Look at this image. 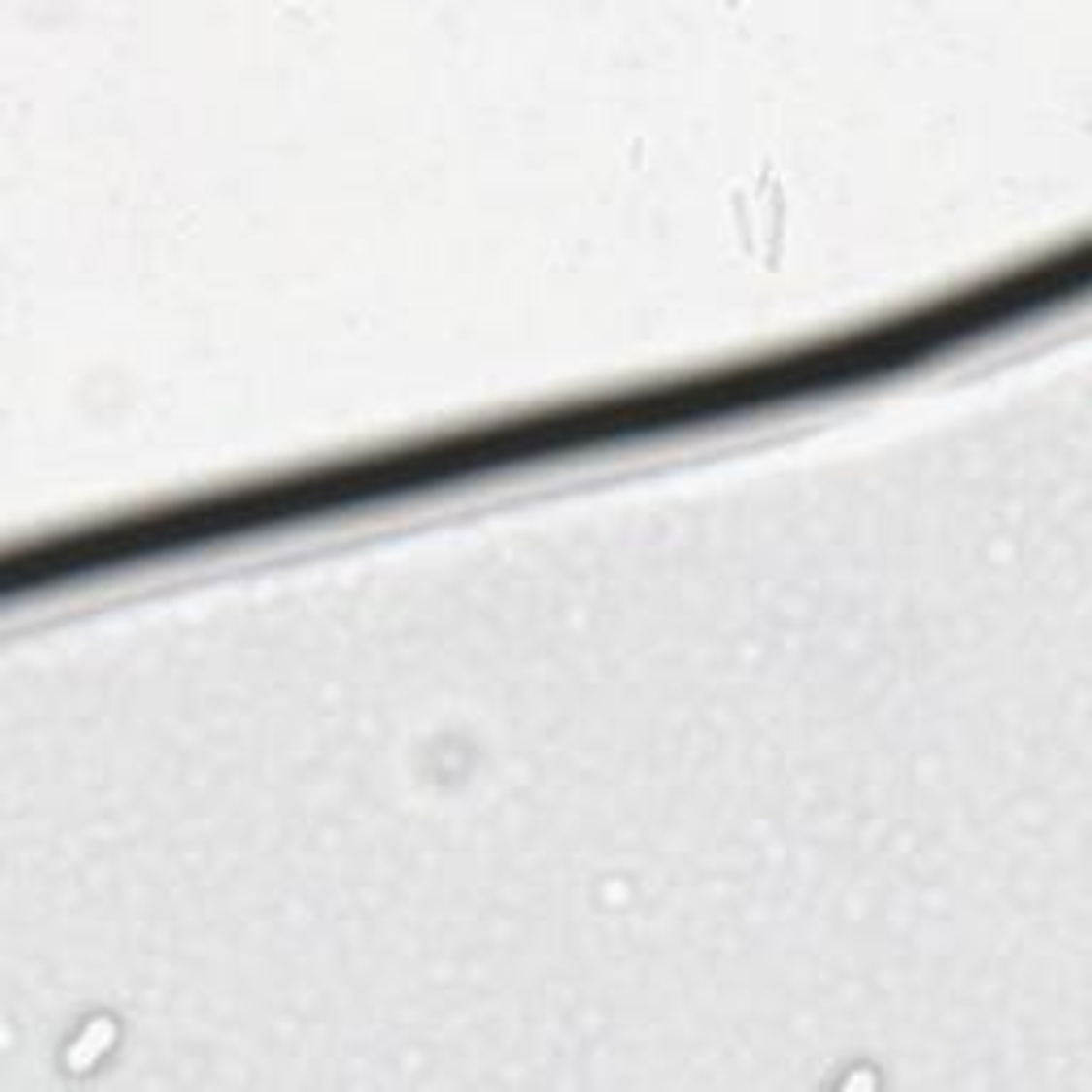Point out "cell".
<instances>
[{
  "mask_svg": "<svg viewBox=\"0 0 1092 1092\" xmlns=\"http://www.w3.org/2000/svg\"><path fill=\"white\" fill-rule=\"evenodd\" d=\"M103 1033H112V1020H94L90 1029H85V1037H81V1042H78V1045H73V1050H69V1058H64V1063H73V1067H85V1063H94V1058H103V1050H107Z\"/></svg>",
  "mask_w": 1092,
  "mask_h": 1092,
  "instance_id": "obj_1",
  "label": "cell"
}]
</instances>
